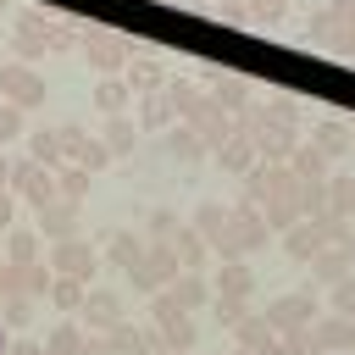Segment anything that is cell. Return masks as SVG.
<instances>
[{"instance_id": "26", "label": "cell", "mask_w": 355, "mask_h": 355, "mask_svg": "<svg viewBox=\"0 0 355 355\" xmlns=\"http://www.w3.org/2000/svg\"><path fill=\"white\" fill-rule=\"evenodd\" d=\"M133 139H139V122L111 116V128H105V150H111V155H128V150H133Z\"/></svg>"}, {"instance_id": "8", "label": "cell", "mask_w": 355, "mask_h": 355, "mask_svg": "<svg viewBox=\"0 0 355 355\" xmlns=\"http://www.w3.org/2000/svg\"><path fill=\"white\" fill-rule=\"evenodd\" d=\"M233 333H239V349H250V355H283V338H277V327L266 322V316H239L233 322Z\"/></svg>"}, {"instance_id": "1", "label": "cell", "mask_w": 355, "mask_h": 355, "mask_svg": "<svg viewBox=\"0 0 355 355\" xmlns=\"http://www.w3.org/2000/svg\"><path fill=\"white\" fill-rule=\"evenodd\" d=\"M244 128H250L261 161H288L294 144H300V128H294V122H277V116H266V111H255V105L244 111Z\"/></svg>"}, {"instance_id": "40", "label": "cell", "mask_w": 355, "mask_h": 355, "mask_svg": "<svg viewBox=\"0 0 355 355\" xmlns=\"http://www.w3.org/2000/svg\"><path fill=\"white\" fill-rule=\"evenodd\" d=\"M239 355H250V349H239Z\"/></svg>"}, {"instance_id": "32", "label": "cell", "mask_w": 355, "mask_h": 355, "mask_svg": "<svg viewBox=\"0 0 355 355\" xmlns=\"http://www.w3.org/2000/svg\"><path fill=\"white\" fill-rule=\"evenodd\" d=\"M266 116H277V122H294V128H300V100L277 94V100H266Z\"/></svg>"}, {"instance_id": "37", "label": "cell", "mask_w": 355, "mask_h": 355, "mask_svg": "<svg viewBox=\"0 0 355 355\" xmlns=\"http://www.w3.org/2000/svg\"><path fill=\"white\" fill-rule=\"evenodd\" d=\"M6 349H11V333H6V322H0V355H6Z\"/></svg>"}, {"instance_id": "36", "label": "cell", "mask_w": 355, "mask_h": 355, "mask_svg": "<svg viewBox=\"0 0 355 355\" xmlns=\"http://www.w3.org/2000/svg\"><path fill=\"white\" fill-rule=\"evenodd\" d=\"M11 216H17V194L11 183H0V227H11Z\"/></svg>"}, {"instance_id": "30", "label": "cell", "mask_w": 355, "mask_h": 355, "mask_svg": "<svg viewBox=\"0 0 355 355\" xmlns=\"http://www.w3.org/2000/svg\"><path fill=\"white\" fill-rule=\"evenodd\" d=\"M172 300H178L183 311H194V305H205V283H200V277H183V283L172 288Z\"/></svg>"}, {"instance_id": "18", "label": "cell", "mask_w": 355, "mask_h": 355, "mask_svg": "<svg viewBox=\"0 0 355 355\" xmlns=\"http://www.w3.org/2000/svg\"><path fill=\"white\" fill-rule=\"evenodd\" d=\"M178 122V111L166 105V94L161 89H150L144 94V105H139V133H161V128H172Z\"/></svg>"}, {"instance_id": "6", "label": "cell", "mask_w": 355, "mask_h": 355, "mask_svg": "<svg viewBox=\"0 0 355 355\" xmlns=\"http://www.w3.org/2000/svg\"><path fill=\"white\" fill-rule=\"evenodd\" d=\"M194 233H200L205 244H216L222 255H233V211H227V205L205 200V205L194 211Z\"/></svg>"}, {"instance_id": "28", "label": "cell", "mask_w": 355, "mask_h": 355, "mask_svg": "<svg viewBox=\"0 0 355 355\" xmlns=\"http://www.w3.org/2000/svg\"><path fill=\"white\" fill-rule=\"evenodd\" d=\"M327 305H333L338 316H349V322H355V277H349V272H344V277L333 283V294H327Z\"/></svg>"}, {"instance_id": "29", "label": "cell", "mask_w": 355, "mask_h": 355, "mask_svg": "<svg viewBox=\"0 0 355 355\" xmlns=\"http://www.w3.org/2000/svg\"><path fill=\"white\" fill-rule=\"evenodd\" d=\"M139 255H144V244H139V239H128V233H116V239H111V261H116V266H133Z\"/></svg>"}, {"instance_id": "38", "label": "cell", "mask_w": 355, "mask_h": 355, "mask_svg": "<svg viewBox=\"0 0 355 355\" xmlns=\"http://www.w3.org/2000/svg\"><path fill=\"white\" fill-rule=\"evenodd\" d=\"M0 11H6V0H0Z\"/></svg>"}, {"instance_id": "23", "label": "cell", "mask_w": 355, "mask_h": 355, "mask_svg": "<svg viewBox=\"0 0 355 355\" xmlns=\"http://www.w3.org/2000/svg\"><path fill=\"white\" fill-rule=\"evenodd\" d=\"M211 100H216L227 116H233V111L244 116V111H250V83H239V78H216V94H211Z\"/></svg>"}, {"instance_id": "35", "label": "cell", "mask_w": 355, "mask_h": 355, "mask_svg": "<svg viewBox=\"0 0 355 355\" xmlns=\"http://www.w3.org/2000/svg\"><path fill=\"white\" fill-rule=\"evenodd\" d=\"M89 316H94L100 327H111V322H116V300H111V294H94V300H89Z\"/></svg>"}, {"instance_id": "9", "label": "cell", "mask_w": 355, "mask_h": 355, "mask_svg": "<svg viewBox=\"0 0 355 355\" xmlns=\"http://www.w3.org/2000/svg\"><path fill=\"white\" fill-rule=\"evenodd\" d=\"M50 266H55L61 277H78V283H89V277H94V250H89V244H78V239L67 233V239H55V255H50Z\"/></svg>"}, {"instance_id": "19", "label": "cell", "mask_w": 355, "mask_h": 355, "mask_svg": "<svg viewBox=\"0 0 355 355\" xmlns=\"http://www.w3.org/2000/svg\"><path fill=\"white\" fill-rule=\"evenodd\" d=\"M161 94H166V105H172L178 116H194V111L205 105L200 83H189V78H172V83H161Z\"/></svg>"}, {"instance_id": "10", "label": "cell", "mask_w": 355, "mask_h": 355, "mask_svg": "<svg viewBox=\"0 0 355 355\" xmlns=\"http://www.w3.org/2000/svg\"><path fill=\"white\" fill-rule=\"evenodd\" d=\"M311 344H316L322 355H333V349H355V322L338 316V311H327L322 322L311 316Z\"/></svg>"}, {"instance_id": "3", "label": "cell", "mask_w": 355, "mask_h": 355, "mask_svg": "<svg viewBox=\"0 0 355 355\" xmlns=\"http://www.w3.org/2000/svg\"><path fill=\"white\" fill-rule=\"evenodd\" d=\"M0 100H11L17 111H33L44 100V78L28 67V61H6L0 67Z\"/></svg>"}, {"instance_id": "25", "label": "cell", "mask_w": 355, "mask_h": 355, "mask_svg": "<svg viewBox=\"0 0 355 355\" xmlns=\"http://www.w3.org/2000/svg\"><path fill=\"white\" fill-rule=\"evenodd\" d=\"M166 150H172V155H200V150H205V139H200V128H194V122H189V128H178V122H172V128H166Z\"/></svg>"}, {"instance_id": "24", "label": "cell", "mask_w": 355, "mask_h": 355, "mask_svg": "<svg viewBox=\"0 0 355 355\" xmlns=\"http://www.w3.org/2000/svg\"><path fill=\"white\" fill-rule=\"evenodd\" d=\"M327 211L333 216H355V172L349 178H327Z\"/></svg>"}, {"instance_id": "21", "label": "cell", "mask_w": 355, "mask_h": 355, "mask_svg": "<svg viewBox=\"0 0 355 355\" xmlns=\"http://www.w3.org/2000/svg\"><path fill=\"white\" fill-rule=\"evenodd\" d=\"M311 272H316L322 283H338V277L349 272V250H344V244H322V250L311 255Z\"/></svg>"}, {"instance_id": "31", "label": "cell", "mask_w": 355, "mask_h": 355, "mask_svg": "<svg viewBox=\"0 0 355 355\" xmlns=\"http://www.w3.org/2000/svg\"><path fill=\"white\" fill-rule=\"evenodd\" d=\"M172 250H183V261H189V266H200V261H205V239H200V233H178V239H172Z\"/></svg>"}, {"instance_id": "17", "label": "cell", "mask_w": 355, "mask_h": 355, "mask_svg": "<svg viewBox=\"0 0 355 355\" xmlns=\"http://www.w3.org/2000/svg\"><path fill=\"white\" fill-rule=\"evenodd\" d=\"M133 100V89L116 78V72H100V83H94V105L105 111V116H122V105Z\"/></svg>"}, {"instance_id": "16", "label": "cell", "mask_w": 355, "mask_h": 355, "mask_svg": "<svg viewBox=\"0 0 355 355\" xmlns=\"http://www.w3.org/2000/svg\"><path fill=\"white\" fill-rule=\"evenodd\" d=\"M250 288H255V272H250L239 255H227V266L216 272V294H227V300H250Z\"/></svg>"}, {"instance_id": "12", "label": "cell", "mask_w": 355, "mask_h": 355, "mask_svg": "<svg viewBox=\"0 0 355 355\" xmlns=\"http://www.w3.org/2000/svg\"><path fill=\"white\" fill-rule=\"evenodd\" d=\"M216 161H222L233 178H244V172L261 161V150H255V139H250V133H227V139L216 144Z\"/></svg>"}, {"instance_id": "39", "label": "cell", "mask_w": 355, "mask_h": 355, "mask_svg": "<svg viewBox=\"0 0 355 355\" xmlns=\"http://www.w3.org/2000/svg\"><path fill=\"white\" fill-rule=\"evenodd\" d=\"M216 6H227V0H216Z\"/></svg>"}, {"instance_id": "22", "label": "cell", "mask_w": 355, "mask_h": 355, "mask_svg": "<svg viewBox=\"0 0 355 355\" xmlns=\"http://www.w3.org/2000/svg\"><path fill=\"white\" fill-rule=\"evenodd\" d=\"M288 172H294L300 183H311V178H327V155H322L316 144H294V155H288Z\"/></svg>"}, {"instance_id": "33", "label": "cell", "mask_w": 355, "mask_h": 355, "mask_svg": "<svg viewBox=\"0 0 355 355\" xmlns=\"http://www.w3.org/2000/svg\"><path fill=\"white\" fill-rule=\"evenodd\" d=\"M17 133H22V111H17L11 100H0V144H6V139H17Z\"/></svg>"}, {"instance_id": "5", "label": "cell", "mask_w": 355, "mask_h": 355, "mask_svg": "<svg viewBox=\"0 0 355 355\" xmlns=\"http://www.w3.org/2000/svg\"><path fill=\"white\" fill-rule=\"evenodd\" d=\"M311 316H316V294H311V288L283 294V300H272V305H266V322L277 327V338H283V333H294V327H311Z\"/></svg>"}, {"instance_id": "4", "label": "cell", "mask_w": 355, "mask_h": 355, "mask_svg": "<svg viewBox=\"0 0 355 355\" xmlns=\"http://www.w3.org/2000/svg\"><path fill=\"white\" fill-rule=\"evenodd\" d=\"M11 194H22V200H33V205H50L61 189H55V166H44V161H22V166H11Z\"/></svg>"}, {"instance_id": "7", "label": "cell", "mask_w": 355, "mask_h": 355, "mask_svg": "<svg viewBox=\"0 0 355 355\" xmlns=\"http://www.w3.org/2000/svg\"><path fill=\"white\" fill-rule=\"evenodd\" d=\"M261 244H266V216H261V205H255V200L233 205V255H250V250H261Z\"/></svg>"}, {"instance_id": "11", "label": "cell", "mask_w": 355, "mask_h": 355, "mask_svg": "<svg viewBox=\"0 0 355 355\" xmlns=\"http://www.w3.org/2000/svg\"><path fill=\"white\" fill-rule=\"evenodd\" d=\"M83 50H89L94 72H122V67H128V55H133V44H128L122 33H94Z\"/></svg>"}, {"instance_id": "13", "label": "cell", "mask_w": 355, "mask_h": 355, "mask_svg": "<svg viewBox=\"0 0 355 355\" xmlns=\"http://www.w3.org/2000/svg\"><path fill=\"white\" fill-rule=\"evenodd\" d=\"M155 322H161L166 344H178V349H189V344H194V327H189V316H183V305H178L172 294H161V300H155Z\"/></svg>"}, {"instance_id": "27", "label": "cell", "mask_w": 355, "mask_h": 355, "mask_svg": "<svg viewBox=\"0 0 355 355\" xmlns=\"http://www.w3.org/2000/svg\"><path fill=\"white\" fill-rule=\"evenodd\" d=\"M33 161H44V166H61V128H44V133H33Z\"/></svg>"}, {"instance_id": "34", "label": "cell", "mask_w": 355, "mask_h": 355, "mask_svg": "<svg viewBox=\"0 0 355 355\" xmlns=\"http://www.w3.org/2000/svg\"><path fill=\"white\" fill-rule=\"evenodd\" d=\"M11 266H33V233H11Z\"/></svg>"}, {"instance_id": "15", "label": "cell", "mask_w": 355, "mask_h": 355, "mask_svg": "<svg viewBox=\"0 0 355 355\" xmlns=\"http://www.w3.org/2000/svg\"><path fill=\"white\" fill-rule=\"evenodd\" d=\"M311 144H316L327 161H338V155H349V144H355V139H349V122H344V116H327V122L316 128V139H311Z\"/></svg>"}, {"instance_id": "2", "label": "cell", "mask_w": 355, "mask_h": 355, "mask_svg": "<svg viewBox=\"0 0 355 355\" xmlns=\"http://www.w3.org/2000/svg\"><path fill=\"white\" fill-rule=\"evenodd\" d=\"M11 39H17V55H22V61H33V55L55 50V44L67 39V28H61V22H50V17H39V11H22V17H17V28H11Z\"/></svg>"}, {"instance_id": "20", "label": "cell", "mask_w": 355, "mask_h": 355, "mask_svg": "<svg viewBox=\"0 0 355 355\" xmlns=\"http://www.w3.org/2000/svg\"><path fill=\"white\" fill-rule=\"evenodd\" d=\"M72 216H78V205H72L67 194H55L50 205H39V227H44V233H55V239H67V233H72Z\"/></svg>"}, {"instance_id": "14", "label": "cell", "mask_w": 355, "mask_h": 355, "mask_svg": "<svg viewBox=\"0 0 355 355\" xmlns=\"http://www.w3.org/2000/svg\"><path fill=\"white\" fill-rule=\"evenodd\" d=\"M166 83V61L161 55H128V89L133 94H150Z\"/></svg>"}]
</instances>
